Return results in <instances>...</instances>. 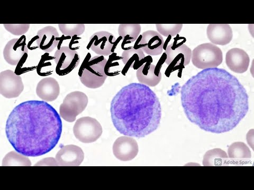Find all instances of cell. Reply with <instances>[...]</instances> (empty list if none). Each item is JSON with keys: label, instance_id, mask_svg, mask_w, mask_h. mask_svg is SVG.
Segmentation results:
<instances>
[{"label": "cell", "instance_id": "cell-23", "mask_svg": "<svg viewBox=\"0 0 254 190\" xmlns=\"http://www.w3.org/2000/svg\"><path fill=\"white\" fill-rule=\"evenodd\" d=\"M228 156L223 150L214 148L206 152L203 157V165L217 166L227 162Z\"/></svg>", "mask_w": 254, "mask_h": 190}, {"label": "cell", "instance_id": "cell-8", "mask_svg": "<svg viewBox=\"0 0 254 190\" xmlns=\"http://www.w3.org/2000/svg\"><path fill=\"white\" fill-rule=\"evenodd\" d=\"M55 71L61 76L69 74L80 62L81 58L76 50L66 46L61 47L54 53Z\"/></svg>", "mask_w": 254, "mask_h": 190}, {"label": "cell", "instance_id": "cell-10", "mask_svg": "<svg viewBox=\"0 0 254 190\" xmlns=\"http://www.w3.org/2000/svg\"><path fill=\"white\" fill-rule=\"evenodd\" d=\"M167 65L176 67L188 65L191 59L192 50L184 43H173L165 50Z\"/></svg>", "mask_w": 254, "mask_h": 190}, {"label": "cell", "instance_id": "cell-6", "mask_svg": "<svg viewBox=\"0 0 254 190\" xmlns=\"http://www.w3.org/2000/svg\"><path fill=\"white\" fill-rule=\"evenodd\" d=\"M88 102V97L85 93L79 91L70 93L60 106V115L65 121L74 122L76 117L86 109Z\"/></svg>", "mask_w": 254, "mask_h": 190}, {"label": "cell", "instance_id": "cell-1", "mask_svg": "<svg viewBox=\"0 0 254 190\" xmlns=\"http://www.w3.org/2000/svg\"><path fill=\"white\" fill-rule=\"evenodd\" d=\"M181 104L190 122L206 132L234 129L247 115L249 96L245 87L224 69L202 70L181 87Z\"/></svg>", "mask_w": 254, "mask_h": 190}, {"label": "cell", "instance_id": "cell-3", "mask_svg": "<svg viewBox=\"0 0 254 190\" xmlns=\"http://www.w3.org/2000/svg\"><path fill=\"white\" fill-rule=\"evenodd\" d=\"M111 119L125 136L144 138L160 125L162 108L156 94L145 85L131 83L119 91L111 102Z\"/></svg>", "mask_w": 254, "mask_h": 190}, {"label": "cell", "instance_id": "cell-9", "mask_svg": "<svg viewBox=\"0 0 254 190\" xmlns=\"http://www.w3.org/2000/svg\"><path fill=\"white\" fill-rule=\"evenodd\" d=\"M24 90L22 79L20 75L11 70L0 73V94L6 98L18 97Z\"/></svg>", "mask_w": 254, "mask_h": 190}, {"label": "cell", "instance_id": "cell-5", "mask_svg": "<svg viewBox=\"0 0 254 190\" xmlns=\"http://www.w3.org/2000/svg\"><path fill=\"white\" fill-rule=\"evenodd\" d=\"M191 60L193 65L198 69L217 68L223 61V53L216 45L203 44L193 50Z\"/></svg>", "mask_w": 254, "mask_h": 190}, {"label": "cell", "instance_id": "cell-22", "mask_svg": "<svg viewBox=\"0 0 254 190\" xmlns=\"http://www.w3.org/2000/svg\"><path fill=\"white\" fill-rule=\"evenodd\" d=\"M140 24H121L118 34L125 42L133 43L138 39L141 32Z\"/></svg>", "mask_w": 254, "mask_h": 190}, {"label": "cell", "instance_id": "cell-25", "mask_svg": "<svg viewBox=\"0 0 254 190\" xmlns=\"http://www.w3.org/2000/svg\"><path fill=\"white\" fill-rule=\"evenodd\" d=\"M2 165L10 166H31V162L28 156L22 155L17 151L8 153L3 158Z\"/></svg>", "mask_w": 254, "mask_h": 190}, {"label": "cell", "instance_id": "cell-18", "mask_svg": "<svg viewBox=\"0 0 254 190\" xmlns=\"http://www.w3.org/2000/svg\"><path fill=\"white\" fill-rule=\"evenodd\" d=\"M37 36V46L40 49L46 53L52 52L60 41L59 32L53 26H47L38 30Z\"/></svg>", "mask_w": 254, "mask_h": 190}, {"label": "cell", "instance_id": "cell-17", "mask_svg": "<svg viewBox=\"0 0 254 190\" xmlns=\"http://www.w3.org/2000/svg\"><path fill=\"white\" fill-rule=\"evenodd\" d=\"M206 35L211 44L222 46L229 44L233 38L232 29L228 24H210Z\"/></svg>", "mask_w": 254, "mask_h": 190}, {"label": "cell", "instance_id": "cell-4", "mask_svg": "<svg viewBox=\"0 0 254 190\" xmlns=\"http://www.w3.org/2000/svg\"><path fill=\"white\" fill-rule=\"evenodd\" d=\"M89 54L78 71L81 83L91 89L100 88L104 84L108 75L105 68L108 60L104 56L97 55L88 59Z\"/></svg>", "mask_w": 254, "mask_h": 190}, {"label": "cell", "instance_id": "cell-21", "mask_svg": "<svg viewBox=\"0 0 254 190\" xmlns=\"http://www.w3.org/2000/svg\"><path fill=\"white\" fill-rule=\"evenodd\" d=\"M145 58L144 52L140 48H131L130 49L124 50L122 54V61L127 70L130 68L137 69L141 61Z\"/></svg>", "mask_w": 254, "mask_h": 190}, {"label": "cell", "instance_id": "cell-16", "mask_svg": "<svg viewBox=\"0 0 254 190\" xmlns=\"http://www.w3.org/2000/svg\"><path fill=\"white\" fill-rule=\"evenodd\" d=\"M226 63L229 69L233 72L243 74L249 69L250 58L245 50L235 48L226 53Z\"/></svg>", "mask_w": 254, "mask_h": 190}, {"label": "cell", "instance_id": "cell-15", "mask_svg": "<svg viewBox=\"0 0 254 190\" xmlns=\"http://www.w3.org/2000/svg\"><path fill=\"white\" fill-rule=\"evenodd\" d=\"M139 47L141 50L151 56L162 54L164 41L163 37L157 32L148 30L141 35Z\"/></svg>", "mask_w": 254, "mask_h": 190}, {"label": "cell", "instance_id": "cell-13", "mask_svg": "<svg viewBox=\"0 0 254 190\" xmlns=\"http://www.w3.org/2000/svg\"><path fill=\"white\" fill-rule=\"evenodd\" d=\"M113 150L118 160L126 162L131 161L137 156L139 147L136 140L132 137L123 136L115 141Z\"/></svg>", "mask_w": 254, "mask_h": 190}, {"label": "cell", "instance_id": "cell-12", "mask_svg": "<svg viewBox=\"0 0 254 190\" xmlns=\"http://www.w3.org/2000/svg\"><path fill=\"white\" fill-rule=\"evenodd\" d=\"M28 48L26 38L22 36L8 42L3 49V57L5 61L11 66H17L24 56L28 55Z\"/></svg>", "mask_w": 254, "mask_h": 190}, {"label": "cell", "instance_id": "cell-14", "mask_svg": "<svg viewBox=\"0 0 254 190\" xmlns=\"http://www.w3.org/2000/svg\"><path fill=\"white\" fill-rule=\"evenodd\" d=\"M58 166H78L84 159V153L81 147L75 145L63 146L56 155Z\"/></svg>", "mask_w": 254, "mask_h": 190}, {"label": "cell", "instance_id": "cell-11", "mask_svg": "<svg viewBox=\"0 0 254 190\" xmlns=\"http://www.w3.org/2000/svg\"><path fill=\"white\" fill-rule=\"evenodd\" d=\"M89 41L87 49H91L98 55L105 57L113 53L116 38L109 32L99 31L92 35Z\"/></svg>", "mask_w": 254, "mask_h": 190}, {"label": "cell", "instance_id": "cell-19", "mask_svg": "<svg viewBox=\"0 0 254 190\" xmlns=\"http://www.w3.org/2000/svg\"><path fill=\"white\" fill-rule=\"evenodd\" d=\"M136 76L140 84L155 87L161 82L162 75L160 68L147 62L137 69Z\"/></svg>", "mask_w": 254, "mask_h": 190}, {"label": "cell", "instance_id": "cell-7", "mask_svg": "<svg viewBox=\"0 0 254 190\" xmlns=\"http://www.w3.org/2000/svg\"><path fill=\"white\" fill-rule=\"evenodd\" d=\"M75 138L83 143H92L102 136V127L96 119L83 117L78 119L73 127Z\"/></svg>", "mask_w": 254, "mask_h": 190}, {"label": "cell", "instance_id": "cell-26", "mask_svg": "<svg viewBox=\"0 0 254 190\" xmlns=\"http://www.w3.org/2000/svg\"><path fill=\"white\" fill-rule=\"evenodd\" d=\"M58 26L62 34L65 36H79L85 30L84 24H59Z\"/></svg>", "mask_w": 254, "mask_h": 190}, {"label": "cell", "instance_id": "cell-24", "mask_svg": "<svg viewBox=\"0 0 254 190\" xmlns=\"http://www.w3.org/2000/svg\"><path fill=\"white\" fill-rule=\"evenodd\" d=\"M228 158L231 159H250L252 153L249 147L243 142H237L230 145L228 149Z\"/></svg>", "mask_w": 254, "mask_h": 190}, {"label": "cell", "instance_id": "cell-28", "mask_svg": "<svg viewBox=\"0 0 254 190\" xmlns=\"http://www.w3.org/2000/svg\"><path fill=\"white\" fill-rule=\"evenodd\" d=\"M5 29L10 33L14 36H22L26 34L29 29V24H4Z\"/></svg>", "mask_w": 254, "mask_h": 190}, {"label": "cell", "instance_id": "cell-2", "mask_svg": "<svg viewBox=\"0 0 254 190\" xmlns=\"http://www.w3.org/2000/svg\"><path fill=\"white\" fill-rule=\"evenodd\" d=\"M61 116L43 100H32L15 106L7 119L5 134L15 151L29 157L49 153L61 139Z\"/></svg>", "mask_w": 254, "mask_h": 190}, {"label": "cell", "instance_id": "cell-27", "mask_svg": "<svg viewBox=\"0 0 254 190\" xmlns=\"http://www.w3.org/2000/svg\"><path fill=\"white\" fill-rule=\"evenodd\" d=\"M158 33L165 37H174L181 31L183 24H156L155 25Z\"/></svg>", "mask_w": 254, "mask_h": 190}, {"label": "cell", "instance_id": "cell-20", "mask_svg": "<svg viewBox=\"0 0 254 190\" xmlns=\"http://www.w3.org/2000/svg\"><path fill=\"white\" fill-rule=\"evenodd\" d=\"M37 96L46 102L57 100L60 94L58 82L52 77L45 78L40 81L36 87Z\"/></svg>", "mask_w": 254, "mask_h": 190}]
</instances>
